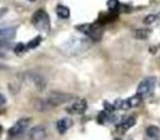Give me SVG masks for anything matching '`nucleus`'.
<instances>
[{
    "label": "nucleus",
    "instance_id": "f257e3e1",
    "mask_svg": "<svg viewBox=\"0 0 160 140\" xmlns=\"http://www.w3.org/2000/svg\"><path fill=\"white\" fill-rule=\"evenodd\" d=\"M89 46H90V44L88 40H85L82 38H71V39L66 40L60 46V49L66 55H76V54L85 51L86 49H89Z\"/></svg>",
    "mask_w": 160,
    "mask_h": 140
},
{
    "label": "nucleus",
    "instance_id": "f03ea898",
    "mask_svg": "<svg viewBox=\"0 0 160 140\" xmlns=\"http://www.w3.org/2000/svg\"><path fill=\"white\" fill-rule=\"evenodd\" d=\"M31 22L35 26V29H38L40 31L48 32L50 30V18H49L48 12L42 9H39L32 14Z\"/></svg>",
    "mask_w": 160,
    "mask_h": 140
},
{
    "label": "nucleus",
    "instance_id": "7ed1b4c3",
    "mask_svg": "<svg viewBox=\"0 0 160 140\" xmlns=\"http://www.w3.org/2000/svg\"><path fill=\"white\" fill-rule=\"evenodd\" d=\"M76 30L81 31L82 34L88 35L90 39L98 41L101 39L102 36V28L99 24H82V25H78Z\"/></svg>",
    "mask_w": 160,
    "mask_h": 140
},
{
    "label": "nucleus",
    "instance_id": "20e7f679",
    "mask_svg": "<svg viewBox=\"0 0 160 140\" xmlns=\"http://www.w3.org/2000/svg\"><path fill=\"white\" fill-rule=\"evenodd\" d=\"M155 84H156V78L155 76H148L145 79H142L138 86V94L144 96H149L154 92L155 89Z\"/></svg>",
    "mask_w": 160,
    "mask_h": 140
},
{
    "label": "nucleus",
    "instance_id": "39448f33",
    "mask_svg": "<svg viewBox=\"0 0 160 140\" xmlns=\"http://www.w3.org/2000/svg\"><path fill=\"white\" fill-rule=\"evenodd\" d=\"M71 99H74V96L70 95V94L54 91V92H51V94L49 95L48 101H49V104H51V105H60V104H64V102L70 101Z\"/></svg>",
    "mask_w": 160,
    "mask_h": 140
},
{
    "label": "nucleus",
    "instance_id": "423d86ee",
    "mask_svg": "<svg viewBox=\"0 0 160 140\" xmlns=\"http://www.w3.org/2000/svg\"><path fill=\"white\" fill-rule=\"evenodd\" d=\"M29 121H30V119H20V120H18L15 122V125L9 129V135L10 136H16V135L22 134L25 131V129L28 128Z\"/></svg>",
    "mask_w": 160,
    "mask_h": 140
},
{
    "label": "nucleus",
    "instance_id": "0eeeda50",
    "mask_svg": "<svg viewBox=\"0 0 160 140\" xmlns=\"http://www.w3.org/2000/svg\"><path fill=\"white\" fill-rule=\"evenodd\" d=\"M16 35V28L15 26H2L0 30V41L1 44H5L6 41H10Z\"/></svg>",
    "mask_w": 160,
    "mask_h": 140
},
{
    "label": "nucleus",
    "instance_id": "6e6552de",
    "mask_svg": "<svg viewBox=\"0 0 160 140\" xmlns=\"http://www.w3.org/2000/svg\"><path fill=\"white\" fill-rule=\"evenodd\" d=\"M29 138L31 140H44L46 138V131L44 126H34L29 131Z\"/></svg>",
    "mask_w": 160,
    "mask_h": 140
},
{
    "label": "nucleus",
    "instance_id": "1a4fd4ad",
    "mask_svg": "<svg viewBox=\"0 0 160 140\" xmlns=\"http://www.w3.org/2000/svg\"><path fill=\"white\" fill-rule=\"evenodd\" d=\"M86 108H88L86 101H85L84 99H81V100L75 101L71 106H69V108H68V111L71 112V114H82V112H85Z\"/></svg>",
    "mask_w": 160,
    "mask_h": 140
},
{
    "label": "nucleus",
    "instance_id": "9d476101",
    "mask_svg": "<svg viewBox=\"0 0 160 140\" xmlns=\"http://www.w3.org/2000/svg\"><path fill=\"white\" fill-rule=\"evenodd\" d=\"M71 125H72V121L70 119H68V118H64V119H61V120H59L56 122V129H58V131L60 134H65Z\"/></svg>",
    "mask_w": 160,
    "mask_h": 140
},
{
    "label": "nucleus",
    "instance_id": "9b49d317",
    "mask_svg": "<svg viewBox=\"0 0 160 140\" xmlns=\"http://www.w3.org/2000/svg\"><path fill=\"white\" fill-rule=\"evenodd\" d=\"M135 125V118L134 116H128V118H125L119 125H118V129L119 130H121V131H126V130H129L131 126H134Z\"/></svg>",
    "mask_w": 160,
    "mask_h": 140
},
{
    "label": "nucleus",
    "instance_id": "f8f14e48",
    "mask_svg": "<svg viewBox=\"0 0 160 140\" xmlns=\"http://www.w3.org/2000/svg\"><path fill=\"white\" fill-rule=\"evenodd\" d=\"M141 101H142V96L139 95V94H136V95L131 96L130 99L125 100V102H126V109H128V108H135V106L140 105Z\"/></svg>",
    "mask_w": 160,
    "mask_h": 140
},
{
    "label": "nucleus",
    "instance_id": "ddd939ff",
    "mask_svg": "<svg viewBox=\"0 0 160 140\" xmlns=\"http://www.w3.org/2000/svg\"><path fill=\"white\" fill-rule=\"evenodd\" d=\"M146 136L150 138V140H159L160 130L156 126H149L146 128Z\"/></svg>",
    "mask_w": 160,
    "mask_h": 140
},
{
    "label": "nucleus",
    "instance_id": "4468645a",
    "mask_svg": "<svg viewBox=\"0 0 160 140\" xmlns=\"http://www.w3.org/2000/svg\"><path fill=\"white\" fill-rule=\"evenodd\" d=\"M56 14H58V16L61 18V19H68V18L70 16V10H69V8L65 6V5H58V6H56Z\"/></svg>",
    "mask_w": 160,
    "mask_h": 140
},
{
    "label": "nucleus",
    "instance_id": "2eb2a0df",
    "mask_svg": "<svg viewBox=\"0 0 160 140\" xmlns=\"http://www.w3.org/2000/svg\"><path fill=\"white\" fill-rule=\"evenodd\" d=\"M120 2L119 0H108V8H109V11L118 15V12L120 11Z\"/></svg>",
    "mask_w": 160,
    "mask_h": 140
},
{
    "label": "nucleus",
    "instance_id": "dca6fc26",
    "mask_svg": "<svg viewBox=\"0 0 160 140\" xmlns=\"http://www.w3.org/2000/svg\"><path fill=\"white\" fill-rule=\"evenodd\" d=\"M150 35V30L149 29H138L134 31V36L136 39H146Z\"/></svg>",
    "mask_w": 160,
    "mask_h": 140
},
{
    "label": "nucleus",
    "instance_id": "f3484780",
    "mask_svg": "<svg viewBox=\"0 0 160 140\" xmlns=\"http://www.w3.org/2000/svg\"><path fill=\"white\" fill-rule=\"evenodd\" d=\"M42 41V38L41 36H35L32 40H30L29 42H28V49H35L36 46H39L40 45V42Z\"/></svg>",
    "mask_w": 160,
    "mask_h": 140
},
{
    "label": "nucleus",
    "instance_id": "a211bd4d",
    "mask_svg": "<svg viewBox=\"0 0 160 140\" xmlns=\"http://www.w3.org/2000/svg\"><path fill=\"white\" fill-rule=\"evenodd\" d=\"M26 49H28V46H26L25 44L19 42V44H16V45H15V48H14V52H15L16 55H20V54H22Z\"/></svg>",
    "mask_w": 160,
    "mask_h": 140
},
{
    "label": "nucleus",
    "instance_id": "6ab92c4d",
    "mask_svg": "<svg viewBox=\"0 0 160 140\" xmlns=\"http://www.w3.org/2000/svg\"><path fill=\"white\" fill-rule=\"evenodd\" d=\"M155 19H156V16H155L154 14H150V15H148V16L144 19V22H145V24H151V22L155 21Z\"/></svg>",
    "mask_w": 160,
    "mask_h": 140
},
{
    "label": "nucleus",
    "instance_id": "aec40b11",
    "mask_svg": "<svg viewBox=\"0 0 160 140\" xmlns=\"http://www.w3.org/2000/svg\"><path fill=\"white\" fill-rule=\"evenodd\" d=\"M115 140H120V139H115Z\"/></svg>",
    "mask_w": 160,
    "mask_h": 140
},
{
    "label": "nucleus",
    "instance_id": "412c9836",
    "mask_svg": "<svg viewBox=\"0 0 160 140\" xmlns=\"http://www.w3.org/2000/svg\"><path fill=\"white\" fill-rule=\"evenodd\" d=\"M30 1H34V0H30Z\"/></svg>",
    "mask_w": 160,
    "mask_h": 140
}]
</instances>
